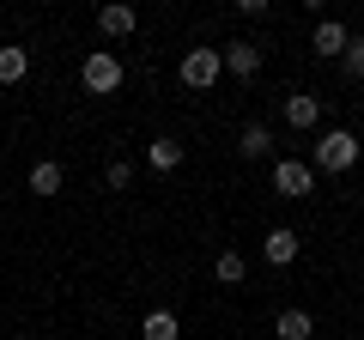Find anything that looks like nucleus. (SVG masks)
<instances>
[{"instance_id":"obj_1","label":"nucleus","mask_w":364,"mask_h":340,"mask_svg":"<svg viewBox=\"0 0 364 340\" xmlns=\"http://www.w3.org/2000/svg\"><path fill=\"white\" fill-rule=\"evenodd\" d=\"M358 164V134L352 128H328L322 140H316V152H310V170H328V176H340V170H352Z\"/></svg>"},{"instance_id":"obj_2","label":"nucleus","mask_w":364,"mask_h":340,"mask_svg":"<svg viewBox=\"0 0 364 340\" xmlns=\"http://www.w3.org/2000/svg\"><path fill=\"white\" fill-rule=\"evenodd\" d=\"M219 73H225V55L219 49H188V55H182V85H188V92L219 85Z\"/></svg>"},{"instance_id":"obj_3","label":"nucleus","mask_w":364,"mask_h":340,"mask_svg":"<svg viewBox=\"0 0 364 340\" xmlns=\"http://www.w3.org/2000/svg\"><path fill=\"white\" fill-rule=\"evenodd\" d=\"M79 79H85V92H97V97H109L122 85V61L109 49H91L85 55V67H79Z\"/></svg>"},{"instance_id":"obj_4","label":"nucleus","mask_w":364,"mask_h":340,"mask_svg":"<svg viewBox=\"0 0 364 340\" xmlns=\"http://www.w3.org/2000/svg\"><path fill=\"white\" fill-rule=\"evenodd\" d=\"M273 188H279L286 201H310L316 170H310V164H298V158H279V164H273Z\"/></svg>"},{"instance_id":"obj_5","label":"nucleus","mask_w":364,"mask_h":340,"mask_svg":"<svg viewBox=\"0 0 364 340\" xmlns=\"http://www.w3.org/2000/svg\"><path fill=\"white\" fill-rule=\"evenodd\" d=\"M310 43H316V55H322V61H340V55H346V43H352V31L340 25V18H322Z\"/></svg>"},{"instance_id":"obj_6","label":"nucleus","mask_w":364,"mask_h":340,"mask_svg":"<svg viewBox=\"0 0 364 340\" xmlns=\"http://www.w3.org/2000/svg\"><path fill=\"white\" fill-rule=\"evenodd\" d=\"M261 255H267L273 267H291V262H298V231H286V225H273V231L261 237Z\"/></svg>"},{"instance_id":"obj_7","label":"nucleus","mask_w":364,"mask_h":340,"mask_svg":"<svg viewBox=\"0 0 364 340\" xmlns=\"http://www.w3.org/2000/svg\"><path fill=\"white\" fill-rule=\"evenodd\" d=\"M286 122L291 128H316V122H322V97L316 92H291L286 97Z\"/></svg>"},{"instance_id":"obj_8","label":"nucleus","mask_w":364,"mask_h":340,"mask_svg":"<svg viewBox=\"0 0 364 340\" xmlns=\"http://www.w3.org/2000/svg\"><path fill=\"white\" fill-rule=\"evenodd\" d=\"M219 55H225V67H231L237 79H255L261 73V49H255V43H231V49H219Z\"/></svg>"},{"instance_id":"obj_9","label":"nucleus","mask_w":364,"mask_h":340,"mask_svg":"<svg viewBox=\"0 0 364 340\" xmlns=\"http://www.w3.org/2000/svg\"><path fill=\"white\" fill-rule=\"evenodd\" d=\"M61 183H67V170L55 158H37L31 164V195H61Z\"/></svg>"},{"instance_id":"obj_10","label":"nucleus","mask_w":364,"mask_h":340,"mask_svg":"<svg viewBox=\"0 0 364 340\" xmlns=\"http://www.w3.org/2000/svg\"><path fill=\"white\" fill-rule=\"evenodd\" d=\"M140 25V13H134V6H104V13H97V31H104V37H128V31Z\"/></svg>"},{"instance_id":"obj_11","label":"nucleus","mask_w":364,"mask_h":340,"mask_svg":"<svg viewBox=\"0 0 364 340\" xmlns=\"http://www.w3.org/2000/svg\"><path fill=\"white\" fill-rule=\"evenodd\" d=\"M273 334H279V340H310V334H316V322H310V310H279Z\"/></svg>"},{"instance_id":"obj_12","label":"nucleus","mask_w":364,"mask_h":340,"mask_svg":"<svg viewBox=\"0 0 364 340\" xmlns=\"http://www.w3.org/2000/svg\"><path fill=\"white\" fill-rule=\"evenodd\" d=\"M237 152H243V158H267L273 152V128H267V122H249L243 140H237Z\"/></svg>"},{"instance_id":"obj_13","label":"nucleus","mask_w":364,"mask_h":340,"mask_svg":"<svg viewBox=\"0 0 364 340\" xmlns=\"http://www.w3.org/2000/svg\"><path fill=\"white\" fill-rule=\"evenodd\" d=\"M146 158H152V170H176V164H182V140H170V134H158V140L146 146Z\"/></svg>"},{"instance_id":"obj_14","label":"nucleus","mask_w":364,"mask_h":340,"mask_svg":"<svg viewBox=\"0 0 364 340\" xmlns=\"http://www.w3.org/2000/svg\"><path fill=\"white\" fill-rule=\"evenodd\" d=\"M140 334H146V340H176V334H182V322H176L170 310H152V316L140 322Z\"/></svg>"},{"instance_id":"obj_15","label":"nucleus","mask_w":364,"mask_h":340,"mask_svg":"<svg viewBox=\"0 0 364 340\" xmlns=\"http://www.w3.org/2000/svg\"><path fill=\"white\" fill-rule=\"evenodd\" d=\"M25 67H31V55L6 43V49H0V85H18V79H25Z\"/></svg>"},{"instance_id":"obj_16","label":"nucleus","mask_w":364,"mask_h":340,"mask_svg":"<svg viewBox=\"0 0 364 340\" xmlns=\"http://www.w3.org/2000/svg\"><path fill=\"white\" fill-rule=\"evenodd\" d=\"M213 274H219V280H225V286H237V280H243V274H249V262H243V255H237V249H225L219 262H213Z\"/></svg>"},{"instance_id":"obj_17","label":"nucleus","mask_w":364,"mask_h":340,"mask_svg":"<svg viewBox=\"0 0 364 340\" xmlns=\"http://www.w3.org/2000/svg\"><path fill=\"white\" fill-rule=\"evenodd\" d=\"M340 67H346L352 79H364V37H352V43H346V55H340Z\"/></svg>"},{"instance_id":"obj_18","label":"nucleus","mask_w":364,"mask_h":340,"mask_svg":"<svg viewBox=\"0 0 364 340\" xmlns=\"http://www.w3.org/2000/svg\"><path fill=\"white\" fill-rule=\"evenodd\" d=\"M104 183H109V188H128V183H134V170H128V164H109V170H104Z\"/></svg>"},{"instance_id":"obj_19","label":"nucleus","mask_w":364,"mask_h":340,"mask_svg":"<svg viewBox=\"0 0 364 340\" xmlns=\"http://www.w3.org/2000/svg\"><path fill=\"white\" fill-rule=\"evenodd\" d=\"M358 213H364V201H358Z\"/></svg>"}]
</instances>
